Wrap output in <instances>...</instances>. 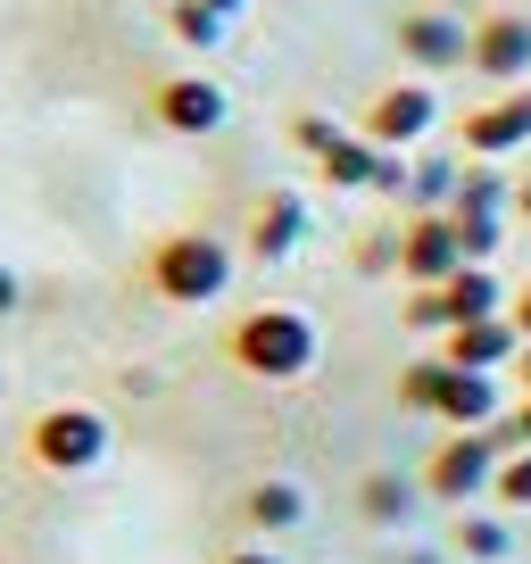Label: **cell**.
I'll use <instances>...</instances> for the list:
<instances>
[{
  "instance_id": "obj_28",
  "label": "cell",
  "mask_w": 531,
  "mask_h": 564,
  "mask_svg": "<svg viewBox=\"0 0 531 564\" xmlns=\"http://www.w3.org/2000/svg\"><path fill=\"white\" fill-rule=\"evenodd\" d=\"M507 382H514V390H523V399H531V340H523V357H514V366H507Z\"/></svg>"
},
{
  "instance_id": "obj_11",
  "label": "cell",
  "mask_w": 531,
  "mask_h": 564,
  "mask_svg": "<svg viewBox=\"0 0 531 564\" xmlns=\"http://www.w3.org/2000/svg\"><path fill=\"white\" fill-rule=\"evenodd\" d=\"M432 124H441V91H432L424 75L390 84L382 100L366 108V141H382V150H415V141H432Z\"/></svg>"
},
{
  "instance_id": "obj_30",
  "label": "cell",
  "mask_w": 531,
  "mask_h": 564,
  "mask_svg": "<svg viewBox=\"0 0 531 564\" xmlns=\"http://www.w3.org/2000/svg\"><path fill=\"white\" fill-rule=\"evenodd\" d=\"M514 216H523V225H531V183H514Z\"/></svg>"
},
{
  "instance_id": "obj_21",
  "label": "cell",
  "mask_w": 531,
  "mask_h": 564,
  "mask_svg": "<svg viewBox=\"0 0 531 564\" xmlns=\"http://www.w3.org/2000/svg\"><path fill=\"white\" fill-rule=\"evenodd\" d=\"M457 208H514V183L498 175V159H465V183H457Z\"/></svg>"
},
{
  "instance_id": "obj_10",
  "label": "cell",
  "mask_w": 531,
  "mask_h": 564,
  "mask_svg": "<svg viewBox=\"0 0 531 564\" xmlns=\"http://www.w3.org/2000/svg\"><path fill=\"white\" fill-rule=\"evenodd\" d=\"M150 108H159V124L175 141H208V133H225V117H232L216 75H166V84L150 91Z\"/></svg>"
},
{
  "instance_id": "obj_19",
  "label": "cell",
  "mask_w": 531,
  "mask_h": 564,
  "mask_svg": "<svg viewBox=\"0 0 531 564\" xmlns=\"http://www.w3.org/2000/svg\"><path fill=\"white\" fill-rule=\"evenodd\" d=\"M448 216H457L465 265H498V249H507V208H448Z\"/></svg>"
},
{
  "instance_id": "obj_7",
  "label": "cell",
  "mask_w": 531,
  "mask_h": 564,
  "mask_svg": "<svg viewBox=\"0 0 531 564\" xmlns=\"http://www.w3.org/2000/svg\"><path fill=\"white\" fill-rule=\"evenodd\" d=\"M399 58L415 75H457V67H474V25L448 18V9H408L399 18Z\"/></svg>"
},
{
  "instance_id": "obj_3",
  "label": "cell",
  "mask_w": 531,
  "mask_h": 564,
  "mask_svg": "<svg viewBox=\"0 0 531 564\" xmlns=\"http://www.w3.org/2000/svg\"><path fill=\"white\" fill-rule=\"evenodd\" d=\"M142 274L166 307H216L232 291V241H216V232H166Z\"/></svg>"
},
{
  "instance_id": "obj_8",
  "label": "cell",
  "mask_w": 531,
  "mask_h": 564,
  "mask_svg": "<svg viewBox=\"0 0 531 564\" xmlns=\"http://www.w3.org/2000/svg\"><path fill=\"white\" fill-rule=\"evenodd\" d=\"M457 265H465V241H457V216L448 208H415L408 225H399V274H408L415 291L448 282Z\"/></svg>"
},
{
  "instance_id": "obj_6",
  "label": "cell",
  "mask_w": 531,
  "mask_h": 564,
  "mask_svg": "<svg viewBox=\"0 0 531 564\" xmlns=\"http://www.w3.org/2000/svg\"><path fill=\"white\" fill-rule=\"evenodd\" d=\"M498 457H507L498 432H448V441L424 457L415 481H424V498H441V507H474V498L498 481Z\"/></svg>"
},
{
  "instance_id": "obj_15",
  "label": "cell",
  "mask_w": 531,
  "mask_h": 564,
  "mask_svg": "<svg viewBox=\"0 0 531 564\" xmlns=\"http://www.w3.org/2000/svg\"><path fill=\"white\" fill-rule=\"evenodd\" d=\"M241 523L258 531V540H283V531H300L307 523V490L291 474H266V481H249V498H241Z\"/></svg>"
},
{
  "instance_id": "obj_24",
  "label": "cell",
  "mask_w": 531,
  "mask_h": 564,
  "mask_svg": "<svg viewBox=\"0 0 531 564\" xmlns=\"http://www.w3.org/2000/svg\"><path fill=\"white\" fill-rule=\"evenodd\" d=\"M357 274H399V232H373V241H357Z\"/></svg>"
},
{
  "instance_id": "obj_16",
  "label": "cell",
  "mask_w": 531,
  "mask_h": 564,
  "mask_svg": "<svg viewBox=\"0 0 531 564\" xmlns=\"http://www.w3.org/2000/svg\"><path fill=\"white\" fill-rule=\"evenodd\" d=\"M457 183H465V159H448V150H424V159L408 166V199L415 208H457Z\"/></svg>"
},
{
  "instance_id": "obj_14",
  "label": "cell",
  "mask_w": 531,
  "mask_h": 564,
  "mask_svg": "<svg viewBox=\"0 0 531 564\" xmlns=\"http://www.w3.org/2000/svg\"><path fill=\"white\" fill-rule=\"evenodd\" d=\"M300 241H307V199H300V192H266L258 216H249V258L283 265Z\"/></svg>"
},
{
  "instance_id": "obj_2",
  "label": "cell",
  "mask_w": 531,
  "mask_h": 564,
  "mask_svg": "<svg viewBox=\"0 0 531 564\" xmlns=\"http://www.w3.org/2000/svg\"><path fill=\"white\" fill-rule=\"evenodd\" d=\"M498 382H507V373H465V366H448V357L432 349V357H415V366L399 373V406L448 423V432H490L498 423Z\"/></svg>"
},
{
  "instance_id": "obj_25",
  "label": "cell",
  "mask_w": 531,
  "mask_h": 564,
  "mask_svg": "<svg viewBox=\"0 0 531 564\" xmlns=\"http://www.w3.org/2000/svg\"><path fill=\"white\" fill-rule=\"evenodd\" d=\"M490 432H498V448H507V457H514V448H531V399H514Z\"/></svg>"
},
{
  "instance_id": "obj_13",
  "label": "cell",
  "mask_w": 531,
  "mask_h": 564,
  "mask_svg": "<svg viewBox=\"0 0 531 564\" xmlns=\"http://www.w3.org/2000/svg\"><path fill=\"white\" fill-rule=\"evenodd\" d=\"M441 357L465 373H507L514 357H523V333H514V316H481V324H457V333H441Z\"/></svg>"
},
{
  "instance_id": "obj_18",
  "label": "cell",
  "mask_w": 531,
  "mask_h": 564,
  "mask_svg": "<svg viewBox=\"0 0 531 564\" xmlns=\"http://www.w3.org/2000/svg\"><path fill=\"white\" fill-rule=\"evenodd\" d=\"M415 490H424V481H399V474H366V481H357V514L390 531V523H408Z\"/></svg>"
},
{
  "instance_id": "obj_5",
  "label": "cell",
  "mask_w": 531,
  "mask_h": 564,
  "mask_svg": "<svg viewBox=\"0 0 531 564\" xmlns=\"http://www.w3.org/2000/svg\"><path fill=\"white\" fill-rule=\"evenodd\" d=\"M481 316H507V291H498L490 265H457L448 282L432 291H408V333H457V324H481Z\"/></svg>"
},
{
  "instance_id": "obj_32",
  "label": "cell",
  "mask_w": 531,
  "mask_h": 564,
  "mask_svg": "<svg viewBox=\"0 0 531 564\" xmlns=\"http://www.w3.org/2000/svg\"><path fill=\"white\" fill-rule=\"evenodd\" d=\"M0 390H9V382H0Z\"/></svg>"
},
{
  "instance_id": "obj_26",
  "label": "cell",
  "mask_w": 531,
  "mask_h": 564,
  "mask_svg": "<svg viewBox=\"0 0 531 564\" xmlns=\"http://www.w3.org/2000/svg\"><path fill=\"white\" fill-rule=\"evenodd\" d=\"M18 300H25V282H18V274H9V265H0V324L18 316Z\"/></svg>"
},
{
  "instance_id": "obj_29",
  "label": "cell",
  "mask_w": 531,
  "mask_h": 564,
  "mask_svg": "<svg viewBox=\"0 0 531 564\" xmlns=\"http://www.w3.org/2000/svg\"><path fill=\"white\" fill-rule=\"evenodd\" d=\"M225 564H283V556H274V547H232Z\"/></svg>"
},
{
  "instance_id": "obj_20",
  "label": "cell",
  "mask_w": 531,
  "mask_h": 564,
  "mask_svg": "<svg viewBox=\"0 0 531 564\" xmlns=\"http://www.w3.org/2000/svg\"><path fill=\"white\" fill-rule=\"evenodd\" d=\"M457 556H474V564H507V556H514V531L498 523V514H465V523H457Z\"/></svg>"
},
{
  "instance_id": "obj_22",
  "label": "cell",
  "mask_w": 531,
  "mask_h": 564,
  "mask_svg": "<svg viewBox=\"0 0 531 564\" xmlns=\"http://www.w3.org/2000/svg\"><path fill=\"white\" fill-rule=\"evenodd\" d=\"M291 141H300V159H316V166H324L340 141H349V124L324 117V108H300V117H291Z\"/></svg>"
},
{
  "instance_id": "obj_23",
  "label": "cell",
  "mask_w": 531,
  "mask_h": 564,
  "mask_svg": "<svg viewBox=\"0 0 531 564\" xmlns=\"http://www.w3.org/2000/svg\"><path fill=\"white\" fill-rule=\"evenodd\" d=\"M490 490H498V507H507V514H523V507H531V448L498 457V481H490Z\"/></svg>"
},
{
  "instance_id": "obj_12",
  "label": "cell",
  "mask_w": 531,
  "mask_h": 564,
  "mask_svg": "<svg viewBox=\"0 0 531 564\" xmlns=\"http://www.w3.org/2000/svg\"><path fill=\"white\" fill-rule=\"evenodd\" d=\"M474 75H490L498 91H523V75H531V18L523 9H490L474 25Z\"/></svg>"
},
{
  "instance_id": "obj_17",
  "label": "cell",
  "mask_w": 531,
  "mask_h": 564,
  "mask_svg": "<svg viewBox=\"0 0 531 564\" xmlns=\"http://www.w3.org/2000/svg\"><path fill=\"white\" fill-rule=\"evenodd\" d=\"M166 34H175L183 51H216V42L232 34V18L208 9V0H166Z\"/></svg>"
},
{
  "instance_id": "obj_9",
  "label": "cell",
  "mask_w": 531,
  "mask_h": 564,
  "mask_svg": "<svg viewBox=\"0 0 531 564\" xmlns=\"http://www.w3.org/2000/svg\"><path fill=\"white\" fill-rule=\"evenodd\" d=\"M457 150L465 159H514V150H531V84L465 108L457 117Z\"/></svg>"
},
{
  "instance_id": "obj_4",
  "label": "cell",
  "mask_w": 531,
  "mask_h": 564,
  "mask_svg": "<svg viewBox=\"0 0 531 564\" xmlns=\"http://www.w3.org/2000/svg\"><path fill=\"white\" fill-rule=\"evenodd\" d=\"M108 415L100 406H42L34 415V432H25V457L42 465V474H100V457H108Z\"/></svg>"
},
{
  "instance_id": "obj_1",
  "label": "cell",
  "mask_w": 531,
  "mask_h": 564,
  "mask_svg": "<svg viewBox=\"0 0 531 564\" xmlns=\"http://www.w3.org/2000/svg\"><path fill=\"white\" fill-rule=\"evenodd\" d=\"M225 357L249 382H307L316 357H324V333H316L307 307H249V316H232Z\"/></svg>"
},
{
  "instance_id": "obj_31",
  "label": "cell",
  "mask_w": 531,
  "mask_h": 564,
  "mask_svg": "<svg viewBox=\"0 0 531 564\" xmlns=\"http://www.w3.org/2000/svg\"><path fill=\"white\" fill-rule=\"evenodd\" d=\"M208 9H225V18H241V9H249V0H208Z\"/></svg>"
},
{
  "instance_id": "obj_27",
  "label": "cell",
  "mask_w": 531,
  "mask_h": 564,
  "mask_svg": "<svg viewBox=\"0 0 531 564\" xmlns=\"http://www.w3.org/2000/svg\"><path fill=\"white\" fill-rule=\"evenodd\" d=\"M507 316H514V333L531 340V282H523V291H514V300H507Z\"/></svg>"
}]
</instances>
